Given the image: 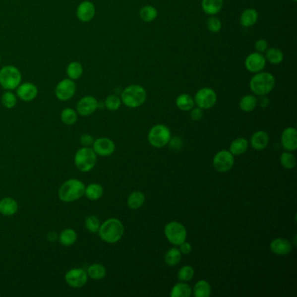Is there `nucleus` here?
<instances>
[{
  "instance_id": "13",
  "label": "nucleus",
  "mask_w": 297,
  "mask_h": 297,
  "mask_svg": "<svg viewBox=\"0 0 297 297\" xmlns=\"http://www.w3.org/2000/svg\"><path fill=\"white\" fill-rule=\"evenodd\" d=\"M266 59L263 54L261 53H253L249 54L246 59H245V67L247 71L252 73H257V72L263 71L265 68Z\"/></svg>"
},
{
  "instance_id": "23",
  "label": "nucleus",
  "mask_w": 297,
  "mask_h": 297,
  "mask_svg": "<svg viewBox=\"0 0 297 297\" xmlns=\"http://www.w3.org/2000/svg\"><path fill=\"white\" fill-rule=\"evenodd\" d=\"M104 188L103 186L98 183H92L86 186L85 195L90 201H98L101 197L103 196Z\"/></svg>"
},
{
  "instance_id": "24",
  "label": "nucleus",
  "mask_w": 297,
  "mask_h": 297,
  "mask_svg": "<svg viewBox=\"0 0 297 297\" xmlns=\"http://www.w3.org/2000/svg\"><path fill=\"white\" fill-rule=\"evenodd\" d=\"M258 20V12L253 8H248L240 15V25L244 27H250L256 24Z\"/></svg>"
},
{
  "instance_id": "7",
  "label": "nucleus",
  "mask_w": 297,
  "mask_h": 297,
  "mask_svg": "<svg viewBox=\"0 0 297 297\" xmlns=\"http://www.w3.org/2000/svg\"><path fill=\"white\" fill-rule=\"evenodd\" d=\"M147 138L151 146L161 148L169 143L171 139V132L166 125H156L151 128Z\"/></svg>"
},
{
  "instance_id": "49",
  "label": "nucleus",
  "mask_w": 297,
  "mask_h": 297,
  "mask_svg": "<svg viewBox=\"0 0 297 297\" xmlns=\"http://www.w3.org/2000/svg\"><path fill=\"white\" fill-rule=\"evenodd\" d=\"M260 97H261V98H260V100H259V101L257 100V103L260 104V106H261V108H266V107L269 105V100H268L265 96Z\"/></svg>"
},
{
  "instance_id": "6",
  "label": "nucleus",
  "mask_w": 297,
  "mask_h": 297,
  "mask_svg": "<svg viewBox=\"0 0 297 297\" xmlns=\"http://www.w3.org/2000/svg\"><path fill=\"white\" fill-rule=\"evenodd\" d=\"M96 163L97 154L92 147H83L76 152L74 164L80 172H89Z\"/></svg>"
},
{
  "instance_id": "17",
  "label": "nucleus",
  "mask_w": 297,
  "mask_h": 297,
  "mask_svg": "<svg viewBox=\"0 0 297 297\" xmlns=\"http://www.w3.org/2000/svg\"><path fill=\"white\" fill-rule=\"evenodd\" d=\"M283 147L288 151H296L297 149V132L295 127H287L283 130L281 137Z\"/></svg>"
},
{
  "instance_id": "39",
  "label": "nucleus",
  "mask_w": 297,
  "mask_h": 297,
  "mask_svg": "<svg viewBox=\"0 0 297 297\" xmlns=\"http://www.w3.org/2000/svg\"><path fill=\"white\" fill-rule=\"evenodd\" d=\"M85 226L86 229L91 233H97L99 232V229L101 228V222L95 215H89L88 217H86Z\"/></svg>"
},
{
  "instance_id": "5",
  "label": "nucleus",
  "mask_w": 297,
  "mask_h": 297,
  "mask_svg": "<svg viewBox=\"0 0 297 297\" xmlns=\"http://www.w3.org/2000/svg\"><path fill=\"white\" fill-rule=\"evenodd\" d=\"M21 80V72L13 65H5L0 70V86L3 89H17Z\"/></svg>"
},
{
  "instance_id": "26",
  "label": "nucleus",
  "mask_w": 297,
  "mask_h": 297,
  "mask_svg": "<svg viewBox=\"0 0 297 297\" xmlns=\"http://www.w3.org/2000/svg\"><path fill=\"white\" fill-rule=\"evenodd\" d=\"M176 106L181 111H191L194 107V100L187 93H182L176 99Z\"/></svg>"
},
{
  "instance_id": "28",
  "label": "nucleus",
  "mask_w": 297,
  "mask_h": 297,
  "mask_svg": "<svg viewBox=\"0 0 297 297\" xmlns=\"http://www.w3.org/2000/svg\"><path fill=\"white\" fill-rule=\"evenodd\" d=\"M211 292L210 284L205 280L199 281L193 288V295L195 297H209Z\"/></svg>"
},
{
  "instance_id": "15",
  "label": "nucleus",
  "mask_w": 297,
  "mask_h": 297,
  "mask_svg": "<svg viewBox=\"0 0 297 297\" xmlns=\"http://www.w3.org/2000/svg\"><path fill=\"white\" fill-rule=\"evenodd\" d=\"M93 149L97 155L109 156L115 153V144L111 139L102 137L94 140Z\"/></svg>"
},
{
  "instance_id": "38",
  "label": "nucleus",
  "mask_w": 297,
  "mask_h": 297,
  "mask_svg": "<svg viewBox=\"0 0 297 297\" xmlns=\"http://www.w3.org/2000/svg\"><path fill=\"white\" fill-rule=\"evenodd\" d=\"M281 165L287 169H292L297 166V158L291 153L285 152L281 154L280 157Z\"/></svg>"
},
{
  "instance_id": "43",
  "label": "nucleus",
  "mask_w": 297,
  "mask_h": 297,
  "mask_svg": "<svg viewBox=\"0 0 297 297\" xmlns=\"http://www.w3.org/2000/svg\"><path fill=\"white\" fill-rule=\"evenodd\" d=\"M207 27L211 32H218L222 29V22L215 16H210L207 21Z\"/></svg>"
},
{
  "instance_id": "14",
  "label": "nucleus",
  "mask_w": 297,
  "mask_h": 297,
  "mask_svg": "<svg viewBox=\"0 0 297 297\" xmlns=\"http://www.w3.org/2000/svg\"><path fill=\"white\" fill-rule=\"evenodd\" d=\"M98 108H99V102L94 97L86 96L83 97L82 99L79 100L76 109L79 115L86 117L93 115Z\"/></svg>"
},
{
  "instance_id": "21",
  "label": "nucleus",
  "mask_w": 297,
  "mask_h": 297,
  "mask_svg": "<svg viewBox=\"0 0 297 297\" xmlns=\"http://www.w3.org/2000/svg\"><path fill=\"white\" fill-rule=\"evenodd\" d=\"M18 202L10 197L3 198L0 201V214L4 216H12L18 212Z\"/></svg>"
},
{
  "instance_id": "11",
  "label": "nucleus",
  "mask_w": 297,
  "mask_h": 297,
  "mask_svg": "<svg viewBox=\"0 0 297 297\" xmlns=\"http://www.w3.org/2000/svg\"><path fill=\"white\" fill-rule=\"evenodd\" d=\"M77 86L74 81L71 79H64L58 84L55 88V95L58 100L67 101L74 96Z\"/></svg>"
},
{
  "instance_id": "47",
  "label": "nucleus",
  "mask_w": 297,
  "mask_h": 297,
  "mask_svg": "<svg viewBox=\"0 0 297 297\" xmlns=\"http://www.w3.org/2000/svg\"><path fill=\"white\" fill-rule=\"evenodd\" d=\"M256 52L263 54L265 53L266 50L268 49V42L265 40H259L256 41V43L254 45Z\"/></svg>"
},
{
  "instance_id": "48",
  "label": "nucleus",
  "mask_w": 297,
  "mask_h": 297,
  "mask_svg": "<svg viewBox=\"0 0 297 297\" xmlns=\"http://www.w3.org/2000/svg\"><path fill=\"white\" fill-rule=\"evenodd\" d=\"M179 249L181 254H190L191 251H192V246H191V244L186 242V240L180 244V245H179Z\"/></svg>"
},
{
  "instance_id": "34",
  "label": "nucleus",
  "mask_w": 297,
  "mask_h": 297,
  "mask_svg": "<svg viewBox=\"0 0 297 297\" xmlns=\"http://www.w3.org/2000/svg\"><path fill=\"white\" fill-rule=\"evenodd\" d=\"M60 119L61 121L63 122L64 125H74L78 120V114L77 111L72 108H64V110L61 112Z\"/></svg>"
},
{
  "instance_id": "50",
  "label": "nucleus",
  "mask_w": 297,
  "mask_h": 297,
  "mask_svg": "<svg viewBox=\"0 0 297 297\" xmlns=\"http://www.w3.org/2000/svg\"><path fill=\"white\" fill-rule=\"evenodd\" d=\"M57 238V234L55 233V232H50V233L47 235V239L50 240V241H55Z\"/></svg>"
},
{
  "instance_id": "51",
  "label": "nucleus",
  "mask_w": 297,
  "mask_h": 297,
  "mask_svg": "<svg viewBox=\"0 0 297 297\" xmlns=\"http://www.w3.org/2000/svg\"><path fill=\"white\" fill-rule=\"evenodd\" d=\"M294 2H297V0H293Z\"/></svg>"
},
{
  "instance_id": "37",
  "label": "nucleus",
  "mask_w": 297,
  "mask_h": 297,
  "mask_svg": "<svg viewBox=\"0 0 297 297\" xmlns=\"http://www.w3.org/2000/svg\"><path fill=\"white\" fill-rule=\"evenodd\" d=\"M157 16V10L152 5H146L140 9V17L144 22L154 21Z\"/></svg>"
},
{
  "instance_id": "22",
  "label": "nucleus",
  "mask_w": 297,
  "mask_h": 297,
  "mask_svg": "<svg viewBox=\"0 0 297 297\" xmlns=\"http://www.w3.org/2000/svg\"><path fill=\"white\" fill-rule=\"evenodd\" d=\"M223 3L224 0H202L201 6L205 13L215 16L222 11Z\"/></svg>"
},
{
  "instance_id": "44",
  "label": "nucleus",
  "mask_w": 297,
  "mask_h": 297,
  "mask_svg": "<svg viewBox=\"0 0 297 297\" xmlns=\"http://www.w3.org/2000/svg\"><path fill=\"white\" fill-rule=\"evenodd\" d=\"M80 143L82 145L83 147H90L91 146H93L94 140H93V136L91 134L88 133H84L80 137Z\"/></svg>"
},
{
  "instance_id": "40",
  "label": "nucleus",
  "mask_w": 297,
  "mask_h": 297,
  "mask_svg": "<svg viewBox=\"0 0 297 297\" xmlns=\"http://www.w3.org/2000/svg\"><path fill=\"white\" fill-rule=\"evenodd\" d=\"M1 102L4 108L7 109H11L14 108L17 104V97L14 93H11L10 91H7L1 97Z\"/></svg>"
},
{
  "instance_id": "45",
  "label": "nucleus",
  "mask_w": 297,
  "mask_h": 297,
  "mask_svg": "<svg viewBox=\"0 0 297 297\" xmlns=\"http://www.w3.org/2000/svg\"><path fill=\"white\" fill-rule=\"evenodd\" d=\"M169 144H170V147L174 150H179L182 147L183 142L179 137H174V138L171 137Z\"/></svg>"
},
{
  "instance_id": "3",
  "label": "nucleus",
  "mask_w": 297,
  "mask_h": 297,
  "mask_svg": "<svg viewBox=\"0 0 297 297\" xmlns=\"http://www.w3.org/2000/svg\"><path fill=\"white\" fill-rule=\"evenodd\" d=\"M276 79L269 72H261L254 73L250 79V89L257 96H266L275 87Z\"/></svg>"
},
{
  "instance_id": "18",
  "label": "nucleus",
  "mask_w": 297,
  "mask_h": 297,
  "mask_svg": "<svg viewBox=\"0 0 297 297\" xmlns=\"http://www.w3.org/2000/svg\"><path fill=\"white\" fill-rule=\"evenodd\" d=\"M95 11V6L92 2L83 1L77 8L76 14L80 21L89 22L94 18Z\"/></svg>"
},
{
  "instance_id": "46",
  "label": "nucleus",
  "mask_w": 297,
  "mask_h": 297,
  "mask_svg": "<svg viewBox=\"0 0 297 297\" xmlns=\"http://www.w3.org/2000/svg\"><path fill=\"white\" fill-rule=\"evenodd\" d=\"M203 118V109L200 108H193L191 110V119L193 120L198 121Z\"/></svg>"
},
{
  "instance_id": "35",
  "label": "nucleus",
  "mask_w": 297,
  "mask_h": 297,
  "mask_svg": "<svg viewBox=\"0 0 297 297\" xmlns=\"http://www.w3.org/2000/svg\"><path fill=\"white\" fill-rule=\"evenodd\" d=\"M66 73H67L69 79H72V80L79 79L83 74L82 64H80L79 62H77V61L71 62L67 65Z\"/></svg>"
},
{
  "instance_id": "41",
  "label": "nucleus",
  "mask_w": 297,
  "mask_h": 297,
  "mask_svg": "<svg viewBox=\"0 0 297 297\" xmlns=\"http://www.w3.org/2000/svg\"><path fill=\"white\" fill-rule=\"evenodd\" d=\"M121 99H119L116 95H110L105 101V107L108 108L109 111H117L121 106Z\"/></svg>"
},
{
  "instance_id": "8",
  "label": "nucleus",
  "mask_w": 297,
  "mask_h": 297,
  "mask_svg": "<svg viewBox=\"0 0 297 297\" xmlns=\"http://www.w3.org/2000/svg\"><path fill=\"white\" fill-rule=\"evenodd\" d=\"M165 236L170 243L180 245L186 239V229L184 226L177 222H169L165 227Z\"/></svg>"
},
{
  "instance_id": "36",
  "label": "nucleus",
  "mask_w": 297,
  "mask_h": 297,
  "mask_svg": "<svg viewBox=\"0 0 297 297\" xmlns=\"http://www.w3.org/2000/svg\"><path fill=\"white\" fill-rule=\"evenodd\" d=\"M181 254L179 248H170L165 255V262L169 266L178 265L181 260Z\"/></svg>"
},
{
  "instance_id": "52",
  "label": "nucleus",
  "mask_w": 297,
  "mask_h": 297,
  "mask_svg": "<svg viewBox=\"0 0 297 297\" xmlns=\"http://www.w3.org/2000/svg\"><path fill=\"white\" fill-rule=\"evenodd\" d=\"M0 62H1V57H0Z\"/></svg>"
},
{
  "instance_id": "20",
  "label": "nucleus",
  "mask_w": 297,
  "mask_h": 297,
  "mask_svg": "<svg viewBox=\"0 0 297 297\" xmlns=\"http://www.w3.org/2000/svg\"><path fill=\"white\" fill-rule=\"evenodd\" d=\"M269 136L264 131H257L251 137V146L257 151L263 150L268 147Z\"/></svg>"
},
{
  "instance_id": "31",
  "label": "nucleus",
  "mask_w": 297,
  "mask_h": 297,
  "mask_svg": "<svg viewBox=\"0 0 297 297\" xmlns=\"http://www.w3.org/2000/svg\"><path fill=\"white\" fill-rule=\"evenodd\" d=\"M145 202V195L140 191H134L129 195L127 205L131 209H138L141 208Z\"/></svg>"
},
{
  "instance_id": "4",
  "label": "nucleus",
  "mask_w": 297,
  "mask_h": 297,
  "mask_svg": "<svg viewBox=\"0 0 297 297\" xmlns=\"http://www.w3.org/2000/svg\"><path fill=\"white\" fill-rule=\"evenodd\" d=\"M121 102L129 108H140L147 100V92L139 85L127 86L121 93Z\"/></svg>"
},
{
  "instance_id": "25",
  "label": "nucleus",
  "mask_w": 297,
  "mask_h": 297,
  "mask_svg": "<svg viewBox=\"0 0 297 297\" xmlns=\"http://www.w3.org/2000/svg\"><path fill=\"white\" fill-rule=\"evenodd\" d=\"M78 239V235L75 230L72 229H64L59 236V240L63 246H72Z\"/></svg>"
},
{
  "instance_id": "19",
  "label": "nucleus",
  "mask_w": 297,
  "mask_h": 297,
  "mask_svg": "<svg viewBox=\"0 0 297 297\" xmlns=\"http://www.w3.org/2000/svg\"><path fill=\"white\" fill-rule=\"evenodd\" d=\"M270 249L277 255H286L292 250V245L290 241L284 238H276L271 241Z\"/></svg>"
},
{
  "instance_id": "33",
  "label": "nucleus",
  "mask_w": 297,
  "mask_h": 297,
  "mask_svg": "<svg viewBox=\"0 0 297 297\" xmlns=\"http://www.w3.org/2000/svg\"><path fill=\"white\" fill-rule=\"evenodd\" d=\"M257 104V98L254 95L248 94V95L244 96L240 100L239 106H240V108L242 111L246 112V113H250V112L254 111Z\"/></svg>"
},
{
  "instance_id": "42",
  "label": "nucleus",
  "mask_w": 297,
  "mask_h": 297,
  "mask_svg": "<svg viewBox=\"0 0 297 297\" xmlns=\"http://www.w3.org/2000/svg\"><path fill=\"white\" fill-rule=\"evenodd\" d=\"M194 276V269L191 266H184L178 272V279L180 282H189Z\"/></svg>"
},
{
  "instance_id": "32",
  "label": "nucleus",
  "mask_w": 297,
  "mask_h": 297,
  "mask_svg": "<svg viewBox=\"0 0 297 297\" xmlns=\"http://www.w3.org/2000/svg\"><path fill=\"white\" fill-rule=\"evenodd\" d=\"M265 57L266 61L269 62L270 64H279L283 62V54L282 51L278 49V48H269L266 50Z\"/></svg>"
},
{
  "instance_id": "16",
  "label": "nucleus",
  "mask_w": 297,
  "mask_h": 297,
  "mask_svg": "<svg viewBox=\"0 0 297 297\" xmlns=\"http://www.w3.org/2000/svg\"><path fill=\"white\" fill-rule=\"evenodd\" d=\"M38 95V88L32 83H24L20 84L17 88V96L21 101L29 102L36 99Z\"/></svg>"
},
{
  "instance_id": "12",
  "label": "nucleus",
  "mask_w": 297,
  "mask_h": 297,
  "mask_svg": "<svg viewBox=\"0 0 297 297\" xmlns=\"http://www.w3.org/2000/svg\"><path fill=\"white\" fill-rule=\"evenodd\" d=\"M64 280L69 286L72 288H81L87 283L88 276L85 269L75 268L70 269L66 272Z\"/></svg>"
},
{
  "instance_id": "30",
  "label": "nucleus",
  "mask_w": 297,
  "mask_h": 297,
  "mask_svg": "<svg viewBox=\"0 0 297 297\" xmlns=\"http://www.w3.org/2000/svg\"><path fill=\"white\" fill-rule=\"evenodd\" d=\"M87 276L93 280H101L107 275V269L102 264L95 263L89 266L87 269Z\"/></svg>"
},
{
  "instance_id": "10",
  "label": "nucleus",
  "mask_w": 297,
  "mask_h": 297,
  "mask_svg": "<svg viewBox=\"0 0 297 297\" xmlns=\"http://www.w3.org/2000/svg\"><path fill=\"white\" fill-rule=\"evenodd\" d=\"M214 168L217 172L225 173L233 168L235 158L230 151L222 150L215 154L213 161Z\"/></svg>"
},
{
  "instance_id": "1",
  "label": "nucleus",
  "mask_w": 297,
  "mask_h": 297,
  "mask_svg": "<svg viewBox=\"0 0 297 297\" xmlns=\"http://www.w3.org/2000/svg\"><path fill=\"white\" fill-rule=\"evenodd\" d=\"M85 184L79 179H69L61 185L59 190V198L63 202H73L85 195Z\"/></svg>"
},
{
  "instance_id": "27",
  "label": "nucleus",
  "mask_w": 297,
  "mask_h": 297,
  "mask_svg": "<svg viewBox=\"0 0 297 297\" xmlns=\"http://www.w3.org/2000/svg\"><path fill=\"white\" fill-rule=\"evenodd\" d=\"M192 296L191 287L184 282L176 284L170 293L171 297H190Z\"/></svg>"
},
{
  "instance_id": "2",
  "label": "nucleus",
  "mask_w": 297,
  "mask_h": 297,
  "mask_svg": "<svg viewBox=\"0 0 297 297\" xmlns=\"http://www.w3.org/2000/svg\"><path fill=\"white\" fill-rule=\"evenodd\" d=\"M124 230V226L119 219L110 218L101 224L99 236L108 243H116L123 237Z\"/></svg>"
},
{
  "instance_id": "9",
  "label": "nucleus",
  "mask_w": 297,
  "mask_h": 297,
  "mask_svg": "<svg viewBox=\"0 0 297 297\" xmlns=\"http://www.w3.org/2000/svg\"><path fill=\"white\" fill-rule=\"evenodd\" d=\"M217 101V95L214 90L204 87L199 90L194 96V104L201 109H210Z\"/></svg>"
},
{
  "instance_id": "29",
  "label": "nucleus",
  "mask_w": 297,
  "mask_h": 297,
  "mask_svg": "<svg viewBox=\"0 0 297 297\" xmlns=\"http://www.w3.org/2000/svg\"><path fill=\"white\" fill-rule=\"evenodd\" d=\"M248 142L244 138H237L230 145L229 151L233 155H240L243 154L247 150Z\"/></svg>"
}]
</instances>
